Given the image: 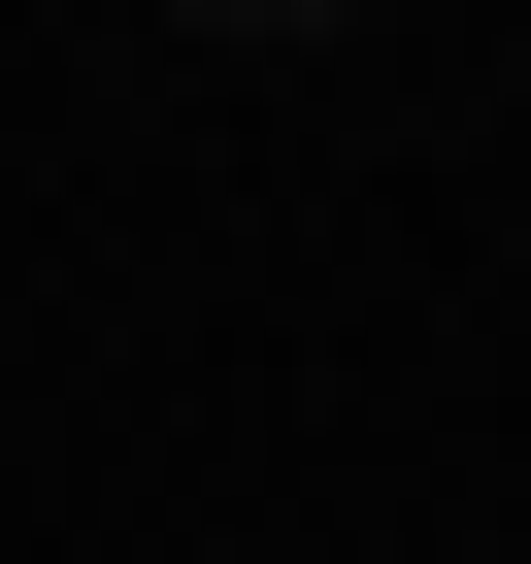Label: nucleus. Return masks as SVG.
I'll return each mask as SVG.
<instances>
[]
</instances>
